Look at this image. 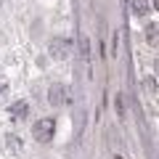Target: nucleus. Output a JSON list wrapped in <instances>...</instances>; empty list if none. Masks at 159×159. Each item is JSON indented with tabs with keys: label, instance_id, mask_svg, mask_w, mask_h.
I'll return each mask as SVG.
<instances>
[{
	"label": "nucleus",
	"instance_id": "3",
	"mask_svg": "<svg viewBox=\"0 0 159 159\" xmlns=\"http://www.w3.org/2000/svg\"><path fill=\"white\" fill-rule=\"evenodd\" d=\"M48 101H51L53 106H64V103L69 101V90L61 82H56V85H51V90H48Z\"/></svg>",
	"mask_w": 159,
	"mask_h": 159
},
{
	"label": "nucleus",
	"instance_id": "8",
	"mask_svg": "<svg viewBox=\"0 0 159 159\" xmlns=\"http://www.w3.org/2000/svg\"><path fill=\"white\" fill-rule=\"evenodd\" d=\"M146 40L151 43V45H157V24H148L146 27Z\"/></svg>",
	"mask_w": 159,
	"mask_h": 159
},
{
	"label": "nucleus",
	"instance_id": "9",
	"mask_svg": "<svg viewBox=\"0 0 159 159\" xmlns=\"http://www.w3.org/2000/svg\"><path fill=\"white\" fill-rule=\"evenodd\" d=\"M6 96H8V85L0 80V101H6Z\"/></svg>",
	"mask_w": 159,
	"mask_h": 159
},
{
	"label": "nucleus",
	"instance_id": "6",
	"mask_svg": "<svg viewBox=\"0 0 159 159\" xmlns=\"http://www.w3.org/2000/svg\"><path fill=\"white\" fill-rule=\"evenodd\" d=\"M133 11H135L138 16H146L148 13V0H133Z\"/></svg>",
	"mask_w": 159,
	"mask_h": 159
},
{
	"label": "nucleus",
	"instance_id": "7",
	"mask_svg": "<svg viewBox=\"0 0 159 159\" xmlns=\"http://www.w3.org/2000/svg\"><path fill=\"white\" fill-rule=\"evenodd\" d=\"M143 88H146V93H148V96H157V80H154V74L143 80Z\"/></svg>",
	"mask_w": 159,
	"mask_h": 159
},
{
	"label": "nucleus",
	"instance_id": "4",
	"mask_svg": "<svg viewBox=\"0 0 159 159\" xmlns=\"http://www.w3.org/2000/svg\"><path fill=\"white\" fill-rule=\"evenodd\" d=\"M8 111H11L13 119H24V117L29 114V103H27V101H16V103H11Z\"/></svg>",
	"mask_w": 159,
	"mask_h": 159
},
{
	"label": "nucleus",
	"instance_id": "1",
	"mask_svg": "<svg viewBox=\"0 0 159 159\" xmlns=\"http://www.w3.org/2000/svg\"><path fill=\"white\" fill-rule=\"evenodd\" d=\"M53 133H56V122L51 117H45V119H40V122L32 125V138L40 141V143H48L53 138Z\"/></svg>",
	"mask_w": 159,
	"mask_h": 159
},
{
	"label": "nucleus",
	"instance_id": "2",
	"mask_svg": "<svg viewBox=\"0 0 159 159\" xmlns=\"http://www.w3.org/2000/svg\"><path fill=\"white\" fill-rule=\"evenodd\" d=\"M48 53H51V58H56V61L69 58V53H72V40H69V37H56V40H51Z\"/></svg>",
	"mask_w": 159,
	"mask_h": 159
},
{
	"label": "nucleus",
	"instance_id": "5",
	"mask_svg": "<svg viewBox=\"0 0 159 159\" xmlns=\"http://www.w3.org/2000/svg\"><path fill=\"white\" fill-rule=\"evenodd\" d=\"M6 143H8V148H11L13 154H21V151H24L21 138H19V135H13V133H11V135H6Z\"/></svg>",
	"mask_w": 159,
	"mask_h": 159
}]
</instances>
